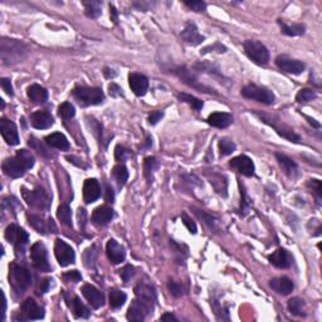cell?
I'll return each mask as SVG.
<instances>
[{
	"label": "cell",
	"mask_w": 322,
	"mask_h": 322,
	"mask_svg": "<svg viewBox=\"0 0 322 322\" xmlns=\"http://www.w3.org/2000/svg\"><path fill=\"white\" fill-rule=\"evenodd\" d=\"M230 167L238 171L239 174L244 176H253L254 175V164L252 159L245 155H239L237 158L232 159L229 162Z\"/></svg>",
	"instance_id": "cell-16"
},
{
	"label": "cell",
	"mask_w": 322,
	"mask_h": 322,
	"mask_svg": "<svg viewBox=\"0 0 322 322\" xmlns=\"http://www.w3.org/2000/svg\"><path fill=\"white\" fill-rule=\"evenodd\" d=\"M69 306L72 308V312L73 315H75V317H77V319H87V317L89 316V310L82 303V301H80L78 297H73Z\"/></svg>",
	"instance_id": "cell-34"
},
{
	"label": "cell",
	"mask_w": 322,
	"mask_h": 322,
	"mask_svg": "<svg viewBox=\"0 0 322 322\" xmlns=\"http://www.w3.org/2000/svg\"><path fill=\"white\" fill-rule=\"evenodd\" d=\"M72 95L82 106H95L102 104L105 100L104 92L98 87L77 86L72 91Z\"/></svg>",
	"instance_id": "cell-3"
},
{
	"label": "cell",
	"mask_w": 322,
	"mask_h": 322,
	"mask_svg": "<svg viewBox=\"0 0 322 322\" xmlns=\"http://www.w3.org/2000/svg\"><path fill=\"white\" fill-rule=\"evenodd\" d=\"M305 117L307 118V120H308V122H310L311 125H314V126L316 127V129H320V124H319V122H316V120H314V118L308 117V116H305Z\"/></svg>",
	"instance_id": "cell-62"
},
{
	"label": "cell",
	"mask_w": 322,
	"mask_h": 322,
	"mask_svg": "<svg viewBox=\"0 0 322 322\" xmlns=\"http://www.w3.org/2000/svg\"><path fill=\"white\" fill-rule=\"evenodd\" d=\"M44 140H46V144L51 147H54V149H58V150H63V151L69 150V141L67 140V137L63 135V134L60 133L51 134V135L47 136Z\"/></svg>",
	"instance_id": "cell-32"
},
{
	"label": "cell",
	"mask_w": 322,
	"mask_h": 322,
	"mask_svg": "<svg viewBox=\"0 0 322 322\" xmlns=\"http://www.w3.org/2000/svg\"><path fill=\"white\" fill-rule=\"evenodd\" d=\"M113 198H115V195H113L112 188L108 187V185H107V187H106V200L107 201H111V203H112Z\"/></svg>",
	"instance_id": "cell-58"
},
{
	"label": "cell",
	"mask_w": 322,
	"mask_h": 322,
	"mask_svg": "<svg viewBox=\"0 0 322 322\" xmlns=\"http://www.w3.org/2000/svg\"><path fill=\"white\" fill-rule=\"evenodd\" d=\"M276 159L278 161L279 166L286 173V175H288L290 178L298 176V165L296 164V161H294L288 156L283 155V154H276Z\"/></svg>",
	"instance_id": "cell-29"
},
{
	"label": "cell",
	"mask_w": 322,
	"mask_h": 322,
	"mask_svg": "<svg viewBox=\"0 0 322 322\" xmlns=\"http://www.w3.org/2000/svg\"><path fill=\"white\" fill-rule=\"evenodd\" d=\"M185 5L188 8H190L194 12H204L205 9H207V4L204 1H200V0H191V1H185Z\"/></svg>",
	"instance_id": "cell-47"
},
{
	"label": "cell",
	"mask_w": 322,
	"mask_h": 322,
	"mask_svg": "<svg viewBox=\"0 0 322 322\" xmlns=\"http://www.w3.org/2000/svg\"><path fill=\"white\" fill-rule=\"evenodd\" d=\"M84 5V12H86V15L89 18H96L100 17L102 14V10H101V6H102V3L101 1H96V0H91V1H83Z\"/></svg>",
	"instance_id": "cell-37"
},
{
	"label": "cell",
	"mask_w": 322,
	"mask_h": 322,
	"mask_svg": "<svg viewBox=\"0 0 322 322\" xmlns=\"http://www.w3.org/2000/svg\"><path fill=\"white\" fill-rule=\"evenodd\" d=\"M159 167V161L156 160L155 158L153 156H149V158L145 159L144 161V171H145V176H146L149 180H151V175L155 171L156 169Z\"/></svg>",
	"instance_id": "cell-43"
},
{
	"label": "cell",
	"mask_w": 322,
	"mask_h": 322,
	"mask_svg": "<svg viewBox=\"0 0 322 322\" xmlns=\"http://www.w3.org/2000/svg\"><path fill=\"white\" fill-rule=\"evenodd\" d=\"M57 216L62 224L72 228V213H71V208H69L68 205H59V208H58L57 210Z\"/></svg>",
	"instance_id": "cell-38"
},
{
	"label": "cell",
	"mask_w": 322,
	"mask_h": 322,
	"mask_svg": "<svg viewBox=\"0 0 322 322\" xmlns=\"http://www.w3.org/2000/svg\"><path fill=\"white\" fill-rule=\"evenodd\" d=\"M1 169H3L4 174L9 178L13 179H18L20 176H23L24 173H26V170H28L26 167V165L17 158H9L5 159L3 161V165H1Z\"/></svg>",
	"instance_id": "cell-14"
},
{
	"label": "cell",
	"mask_w": 322,
	"mask_h": 322,
	"mask_svg": "<svg viewBox=\"0 0 322 322\" xmlns=\"http://www.w3.org/2000/svg\"><path fill=\"white\" fill-rule=\"evenodd\" d=\"M276 64L281 71L290 73V75H301L305 71V64L302 63L301 60L295 59V58L286 54L278 55L276 58Z\"/></svg>",
	"instance_id": "cell-11"
},
{
	"label": "cell",
	"mask_w": 322,
	"mask_h": 322,
	"mask_svg": "<svg viewBox=\"0 0 322 322\" xmlns=\"http://www.w3.org/2000/svg\"><path fill=\"white\" fill-rule=\"evenodd\" d=\"M178 98L180 101H183V102H185V104L190 105V106L193 107L195 111H200V109L203 108V106H204L203 101L199 100V98H196V97H194V96H191V95H188V93H179Z\"/></svg>",
	"instance_id": "cell-40"
},
{
	"label": "cell",
	"mask_w": 322,
	"mask_h": 322,
	"mask_svg": "<svg viewBox=\"0 0 322 322\" xmlns=\"http://www.w3.org/2000/svg\"><path fill=\"white\" fill-rule=\"evenodd\" d=\"M20 320H42L44 317V308L40 307L33 298H27L20 306Z\"/></svg>",
	"instance_id": "cell-12"
},
{
	"label": "cell",
	"mask_w": 322,
	"mask_h": 322,
	"mask_svg": "<svg viewBox=\"0 0 322 322\" xmlns=\"http://www.w3.org/2000/svg\"><path fill=\"white\" fill-rule=\"evenodd\" d=\"M28 46L22 40L1 38L0 40V57L4 66H13L23 62L28 55Z\"/></svg>",
	"instance_id": "cell-1"
},
{
	"label": "cell",
	"mask_w": 322,
	"mask_h": 322,
	"mask_svg": "<svg viewBox=\"0 0 322 322\" xmlns=\"http://www.w3.org/2000/svg\"><path fill=\"white\" fill-rule=\"evenodd\" d=\"M3 295V317H1V319H5V311H6V299H5V295L4 294H1Z\"/></svg>",
	"instance_id": "cell-63"
},
{
	"label": "cell",
	"mask_w": 322,
	"mask_h": 322,
	"mask_svg": "<svg viewBox=\"0 0 322 322\" xmlns=\"http://www.w3.org/2000/svg\"><path fill=\"white\" fill-rule=\"evenodd\" d=\"M27 95H28L29 100L34 102V104H44L48 100V91L44 87L39 86V84L29 86Z\"/></svg>",
	"instance_id": "cell-31"
},
{
	"label": "cell",
	"mask_w": 322,
	"mask_h": 322,
	"mask_svg": "<svg viewBox=\"0 0 322 322\" xmlns=\"http://www.w3.org/2000/svg\"><path fill=\"white\" fill-rule=\"evenodd\" d=\"M63 279L66 282H73V283H77L82 279V276L78 270H69L63 274Z\"/></svg>",
	"instance_id": "cell-51"
},
{
	"label": "cell",
	"mask_w": 322,
	"mask_h": 322,
	"mask_svg": "<svg viewBox=\"0 0 322 322\" xmlns=\"http://www.w3.org/2000/svg\"><path fill=\"white\" fill-rule=\"evenodd\" d=\"M30 124L34 129L37 130H46L53 126L54 120H53L52 115L46 111H37L30 116Z\"/></svg>",
	"instance_id": "cell-24"
},
{
	"label": "cell",
	"mask_w": 322,
	"mask_h": 322,
	"mask_svg": "<svg viewBox=\"0 0 322 322\" xmlns=\"http://www.w3.org/2000/svg\"><path fill=\"white\" fill-rule=\"evenodd\" d=\"M160 320H161V321H174V322L178 321V319H176V317L174 316L173 314H165V315H162V316L160 317Z\"/></svg>",
	"instance_id": "cell-60"
},
{
	"label": "cell",
	"mask_w": 322,
	"mask_h": 322,
	"mask_svg": "<svg viewBox=\"0 0 322 322\" xmlns=\"http://www.w3.org/2000/svg\"><path fill=\"white\" fill-rule=\"evenodd\" d=\"M254 115H256L257 117H259V120L263 121L265 124L269 125L270 127H273L277 131V134H278L279 136H282V137L287 138V140L292 141V142H299V141H301V137L295 133L294 129H291L287 125L282 124V121L277 120V118L274 117H270V116L268 115H263V113L254 112Z\"/></svg>",
	"instance_id": "cell-5"
},
{
	"label": "cell",
	"mask_w": 322,
	"mask_h": 322,
	"mask_svg": "<svg viewBox=\"0 0 322 322\" xmlns=\"http://www.w3.org/2000/svg\"><path fill=\"white\" fill-rule=\"evenodd\" d=\"M101 196V187L96 179H87L83 184V199L86 204H91Z\"/></svg>",
	"instance_id": "cell-23"
},
{
	"label": "cell",
	"mask_w": 322,
	"mask_h": 322,
	"mask_svg": "<svg viewBox=\"0 0 322 322\" xmlns=\"http://www.w3.org/2000/svg\"><path fill=\"white\" fill-rule=\"evenodd\" d=\"M268 261L277 268H288L291 265H292V257L291 254L288 253L286 249H277L276 252H273L272 254L268 256Z\"/></svg>",
	"instance_id": "cell-25"
},
{
	"label": "cell",
	"mask_w": 322,
	"mask_h": 322,
	"mask_svg": "<svg viewBox=\"0 0 322 322\" xmlns=\"http://www.w3.org/2000/svg\"><path fill=\"white\" fill-rule=\"evenodd\" d=\"M82 295L93 308H100L105 303V296L100 290L92 285H84L82 287Z\"/></svg>",
	"instance_id": "cell-21"
},
{
	"label": "cell",
	"mask_w": 322,
	"mask_h": 322,
	"mask_svg": "<svg viewBox=\"0 0 322 322\" xmlns=\"http://www.w3.org/2000/svg\"><path fill=\"white\" fill-rule=\"evenodd\" d=\"M162 116H164V113L161 112V111H154V112H151L149 115V124L150 125H156L159 122V121L162 118Z\"/></svg>",
	"instance_id": "cell-56"
},
{
	"label": "cell",
	"mask_w": 322,
	"mask_h": 322,
	"mask_svg": "<svg viewBox=\"0 0 322 322\" xmlns=\"http://www.w3.org/2000/svg\"><path fill=\"white\" fill-rule=\"evenodd\" d=\"M167 287H169L170 292H171V295H173V296L180 297L181 295H183V287H181V285L176 283V282L170 281L169 283H167Z\"/></svg>",
	"instance_id": "cell-53"
},
{
	"label": "cell",
	"mask_w": 322,
	"mask_h": 322,
	"mask_svg": "<svg viewBox=\"0 0 322 322\" xmlns=\"http://www.w3.org/2000/svg\"><path fill=\"white\" fill-rule=\"evenodd\" d=\"M244 51L250 59L256 62L257 64H267L269 62V52L267 47L262 44L258 40H245L244 42Z\"/></svg>",
	"instance_id": "cell-6"
},
{
	"label": "cell",
	"mask_w": 322,
	"mask_h": 322,
	"mask_svg": "<svg viewBox=\"0 0 322 322\" xmlns=\"http://www.w3.org/2000/svg\"><path fill=\"white\" fill-rule=\"evenodd\" d=\"M106 254L107 258L109 259L113 265H120L121 262H124L126 258V252L125 248L121 244H118L115 239H109L106 245Z\"/></svg>",
	"instance_id": "cell-20"
},
{
	"label": "cell",
	"mask_w": 322,
	"mask_h": 322,
	"mask_svg": "<svg viewBox=\"0 0 322 322\" xmlns=\"http://www.w3.org/2000/svg\"><path fill=\"white\" fill-rule=\"evenodd\" d=\"M131 155L130 154V151L127 149H125L124 146H120V145H117L115 149V158L117 161H125L126 160L129 156Z\"/></svg>",
	"instance_id": "cell-49"
},
{
	"label": "cell",
	"mask_w": 322,
	"mask_h": 322,
	"mask_svg": "<svg viewBox=\"0 0 322 322\" xmlns=\"http://www.w3.org/2000/svg\"><path fill=\"white\" fill-rule=\"evenodd\" d=\"M104 73H105V77H106V78H113V77H116V72H113V69L105 68Z\"/></svg>",
	"instance_id": "cell-61"
},
{
	"label": "cell",
	"mask_w": 322,
	"mask_h": 322,
	"mask_svg": "<svg viewBox=\"0 0 322 322\" xmlns=\"http://www.w3.org/2000/svg\"><path fill=\"white\" fill-rule=\"evenodd\" d=\"M181 219H183V223H184V225L188 228V230H189L190 233L195 234L196 233V224L194 223L193 220H191V219L189 218V216H188V214L187 213L181 214Z\"/></svg>",
	"instance_id": "cell-52"
},
{
	"label": "cell",
	"mask_w": 322,
	"mask_h": 322,
	"mask_svg": "<svg viewBox=\"0 0 322 322\" xmlns=\"http://www.w3.org/2000/svg\"><path fill=\"white\" fill-rule=\"evenodd\" d=\"M241 196H242V201H241V214L242 215H244L245 213L248 212L250 207V200L248 199L247 193H245L244 188L243 185H241Z\"/></svg>",
	"instance_id": "cell-46"
},
{
	"label": "cell",
	"mask_w": 322,
	"mask_h": 322,
	"mask_svg": "<svg viewBox=\"0 0 322 322\" xmlns=\"http://www.w3.org/2000/svg\"><path fill=\"white\" fill-rule=\"evenodd\" d=\"M0 84H1L3 89L8 95L13 96V86L10 80H8V78H1V80H0Z\"/></svg>",
	"instance_id": "cell-57"
},
{
	"label": "cell",
	"mask_w": 322,
	"mask_h": 322,
	"mask_svg": "<svg viewBox=\"0 0 322 322\" xmlns=\"http://www.w3.org/2000/svg\"><path fill=\"white\" fill-rule=\"evenodd\" d=\"M28 220H29V224L32 225V227L37 230L38 233L46 234L48 233V232L54 233L55 230H57V228H55L52 219H48L47 221H44L43 218H40V216L38 215H29Z\"/></svg>",
	"instance_id": "cell-26"
},
{
	"label": "cell",
	"mask_w": 322,
	"mask_h": 322,
	"mask_svg": "<svg viewBox=\"0 0 322 322\" xmlns=\"http://www.w3.org/2000/svg\"><path fill=\"white\" fill-rule=\"evenodd\" d=\"M208 124L216 129H225L233 122V116L227 112H214L208 117Z\"/></svg>",
	"instance_id": "cell-30"
},
{
	"label": "cell",
	"mask_w": 322,
	"mask_h": 322,
	"mask_svg": "<svg viewBox=\"0 0 322 322\" xmlns=\"http://www.w3.org/2000/svg\"><path fill=\"white\" fill-rule=\"evenodd\" d=\"M113 218V210L112 208L107 207V205H101V207L96 208L92 213V221L96 225H107Z\"/></svg>",
	"instance_id": "cell-27"
},
{
	"label": "cell",
	"mask_w": 322,
	"mask_h": 322,
	"mask_svg": "<svg viewBox=\"0 0 322 322\" xmlns=\"http://www.w3.org/2000/svg\"><path fill=\"white\" fill-rule=\"evenodd\" d=\"M236 151V144L229 138H220L219 141V153L220 156H228Z\"/></svg>",
	"instance_id": "cell-41"
},
{
	"label": "cell",
	"mask_w": 322,
	"mask_h": 322,
	"mask_svg": "<svg viewBox=\"0 0 322 322\" xmlns=\"http://www.w3.org/2000/svg\"><path fill=\"white\" fill-rule=\"evenodd\" d=\"M174 73H175L178 77H180L181 80H184L188 86L199 89L200 92H207V93L213 92V89H210L209 87L203 86V84L199 83V80L194 77L193 73L190 72V71H188L187 68H184V67H178L176 69H174Z\"/></svg>",
	"instance_id": "cell-19"
},
{
	"label": "cell",
	"mask_w": 322,
	"mask_h": 322,
	"mask_svg": "<svg viewBox=\"0 0 322 322\" xmlns=\"http://www.w3.org/2000/svg\"><path fill=\"white\" fill-rule=\"evenodd\" d=\"M109 14H111V20L113 23H117V10L113 5H109Z\"/></svg>",
	"instance_id": "cell-59"
},
{
	"label": "cell",
	"mask_w": 322,
	"mask_h": 322,
	"mask_svg": "<svg viewBox=\"0 0 322 322\" xmlns=\"http://www.w3.org/2000/svg\"><path fill=\"white\" fill-rule=\"evenodd\" d=\"M269 286L272 290L276 291L277 294L283 295V296L290 295L295 288L294 282L291 281L290 278H287V277H278V278L270 279Z\"/></svg>",
	"instance_id": "cell-28"
},
{
	"label": "cell",
	"mask_w": 322,
	"mask_h": 322,
	"mask_svg": "<svg viewBox=\"0 0 322 322\" xmlns=\"http://www.w3.org/2000/svg\"><path fill=\"white\" fill-rule=\"evenodd\" d=\"M30 258H32L33 266L38 270H42V272H49L51 270L48 257H47V249L43 243L37 242L32 245V248H30Z\"/></svg>",
	"instance_id": "cell-9"
},
{
	"label": "cell",
	"mask_w": 322,
	"mask_h": 322,
	"mask_svg": "<svg viewBox=\"0 0 322 322\" xmlns=\"http://www.w3.org/2000/svg\"><path fill=\"white\" fill-rule=\"evenodd\" d=\"M196 214H198L200 218H203V220H205V223H207L208 225H209L210 228H213V229H215V225H216V220L214 219L213 215H209V214H205L204 212H201V213H199V212H195Z\"/></svg>",
	"instance_id": "cell-54"
},
{
	"label": "cell",
	"mask_w": 322,
	"mask_h": 322,
	"mask_svg": "<svg viewBox=\"0 0 322 322\" xmlns=\"http://www.w3.org/2000/svg\"><path fill=\"white\" fill-rule=\"evenodd\" d=\"M307 187L311 188L314 190V193L316 194L317 199H321L322 196V189H321V181L316 180V179H312V180H308Z\"/></svg>",
	"instance_id": "cell-50"
},
{
	"label": "cell",
	"mask_w": 322,
	"mask_h": 322,
	"mask_svg": "<svg viewBox=\"0 0 322 322\" xmlns=\"http://www.w3.org/2000/svg\"><path fill=\"white\" fill-rule=\"evenodd\" d=\"M23 196L29 205L39 208V209H48L51 205V199L47 195L46 191L40 188H37L32 191L23 189Z\"/></svg>",
	"instance_id": "cell-10"
},
{
	"label": "cell",
	"mask_w": 322,
	"mask_h": 322,
	"mask_svg": "<svg viewBox=\"0 0 322 322\" xmlns=\"http://www.w3.org/2000/svg\"><path fill=\"white\" fill-rule=\"evenodd\" d=\"M5 239L14 245L17 252H23L24 247L29 241V236L23 228L18 227L15 224H10L5 229Z\"/></svg>",
	"instance_id": "cell-7"
},
{
	"label": "cell",
	"mask_w": 322,
	"mask_h": 322,
	"mask_svg": "<svg viewBox=\"0 0 322 322\" xmlns=\"http://www.w3.org/2000/svg\"><path fill=\"white\" fill-rule=\"evenodd\" d=\"M135 295L137 299L144 302L145 305L150 308V311H153L156 302V291L154 286L149 285L146 282H138L135 287Z\"/></svg>",
	"instance_id": "cell-13"
},
{
	"label": "cell",
	"mask_w": 322,
	"mask_h": 322,
	"mask_svg": "<svg viewBox=\"0 0 322 322\" xmlns=\"http://www.w3.org/2000/svg\"><path fill=\"white\" fill-rule=\"evenodd\" d=\"M15 156H17V158L26 165L27 169H32V167L34 166V156L30 154V151H27V150L24 149L19 150Z\"/></svg>",
	"instance_id": "cell-44"
},
{
	"label": "cell",
	"mask_w": 322,
	"mask_h": 322,
	"mask_svg": "<svg viewBox=\"0 0 322 322\" xmlns=\"http://www.w3.org/2000/svg\"><path fill=\"white\" fill-rule=\"evenodd\" d=\"M58 115L66 121L71 120L72 117H75L76 109L73 105H71L69 102H64V104H62L58 107Z\"/></svg>",
	"instance_id": "cell-42"
},
{
	"label": "cell",
	"mask_w": 322,
	"mask_h": 322,
	"mask_svg": "<svg viewBox=\"0 0 322 322\" xmlns=\"http://www.w3.org/2000/svg\"><path fill=\"white\" fill-rule=\"evenodd\" d=\"M54 254L60 267H67V266L75 263V250L62 239H55Z\"/></svg>",
	"instance_id": "cell-8"
},
{
	"label": "cell",
	"mask_w": 322,
	"mask_h": 322,
	"mask_svg": "<svg viewBox=\"0 0 322 322\" xmlns=\"http://www.w3.org/2000/svg\"><path fill=\"white\" fill-rule=\"evenodd\" d=\"M108 93H109V96H111V97L117 98V97H120L121 95H122V88H121L118 84L113 83V82H112V83L108 86Z\"/></svg>",
	"instance_id": "cell-55"
},
{
	"label": "cell",
	"mask_w": 322,
	"mask_h": 322,
	"mask_svg": "<svg viewBox=\"0 0 322 322\" xmlns=\"http://www.w3.org/2000/svg\"><path fill=\"white\" fill-rule=\"evenodd\" d=\"M288 310L292 315L295 316H305L306 315V308H305V302L299 297H294L288 301Z\"/></svg>",
	"instance_id": "cell-35"
},
{
	"label": "cell",
	"mask_w": 322,
	"mask_h": 322,
	"mask_svg": "<svg viewBox=\"0 0 322 322\" xmlns=\"http://www.w3.org/2000/svg\"><path fill=\"white\" fill-rule=\"evenodd\" d=\"M278 24L281 26V30L283 34L290 35V37H297L305 33V26L303 24H286L285 22H282L281 19L278 20Z\"/></svg>",
	"instance_id": "cell-33"
},
{
	"label": "cell",
	"mask_w": 322,
	"mask_h": 322,
	"mask_svg": "<svg viewBox=\"0 0 322 322\" xmlns=\"http://www.w3.org/2000/svg\"><path fill=\"white\" fill-rule=\"evenodd\" d=\"M181 39L184 40L185 43L190 44V46H199L204 42L205 38L199 33L198 27L193 22H188L185 26L184 30L181 32Z\"/></svg>",
	"instance_id": "cell-18"
},
{
	"label": "cell",
	"mask_w": 322,
	"mask_h": 322,
	"mask_svg": "<svg viewBox=\"0 0 322 322\" xmlns=\"http://www.w3.org/2000/svg\"><path fill=\"white\" fill-rule=\"evenodd\" d=\"M112 175L113 178L117 181L118 187L122 188L126 184L127 179H129V171H127V167L125 165H116L112 169Z\"/></svg>",
	"instance_id": "cell-39"
},
{
	"label": "cell",
	"mask_w": 322,
	"mask_h": 322,
	"mask_svg": "<svg viewBox=\"0 0 322 322\" xmlns=\"http://www.w3.org/2000/svg\"><path fill=\"white\" fill-rule=\"evenodd\" d=\"M0 133H1V136L6 144L10 146H15L19 144V134H18V129L13 121L1 118L0 120Z\"/></svg>",
	"instance_id": "cell-15"
},
{
	"label": "cell",
	"mask_w": 322,
	"mask_h": 322,
	"mask_svg": "<svg viewBox=\"0 0 322 322\" xmlns=\"http://www.w3.org/2000/svg\"><path fill=\"white\" fill-rule=\"evenodd\" d=\"M129 84L136 96H144L149 88V80L141 73H131L129 76Z\"/></svg>",
	"instance_id": "cell-22"
},
{
	"label": "cell",
	"mask_w": 322,
	"mask_h": 322,
	"mask_svg": "<svg viewBox=\"0 0 322 322\" xmlns=\"http://www.w3.org/2000/svg\"><path fill=\"white\" fill-rule=\"evenodd\" d=\"M317 97L316 92H315L314 89L310 88H303L301 89L296 96V101L299 102V104H305V102H310V101L315 100Z\"/></svg>",
	"instance_id": "cell-45"
},
{
	"label": "cell",
	"mask_w": 322,
	"mask_h": 322,
	"mask_svg": "<svg viewBox=\"0 0 322 322\" xmlns=\"http://www.w3.org/2000/svg\"><path fill=\"white\" fill-rule=\"evenodd\" d=\"M0 101H1V109H3V108H4V106H5V105H4V101H3V100H0Z\"/></svg>",
	"instance_id": "cell-64"
},
{
	"label": "cell",
	"mask_w": 322,
	"mask_h": 322,
	"mask_svg": "<svg viewBox=\"0 0 322 322\" xmlns=\"http://www.w3.org/2000/svg\"><path fill=\"white\" fill-rule=\"evenodd\" d=\"M149 312L151 311L144 302H141L140 299H134L127 311V320L133 322H142Z\"/></svg>",
	"instance_id": "cell-17"
},
{
	"label": "cell",
	"mask_w": 322,
	"mask_h": 322,
	"mask_svg": "<svg viewBox=\"0 0 322 322\" xmlns=\"http://www.w3.org/2000/svg\"><path fill=\"white\" fill-rule=\"evenodd\" d=\"M127 296L125 292L120 290H112L109 292V306L113 308V310H117V308L122 307L126 302Z\"/></svg>",
	"instance_id": "cell-36"
},
{
	"label": "cell",
	"mask_w": 322,
	"mask_h": 322,
	"mask_svg": "<svg viewBox=\"0 0 322 322\" xmlns=\"http://www.w3.org/2000/svg\"><path fill=\"white\" fill-rule=\"evenodd\" d=\"M241 93L243 97L248 98V100H254L263 105H273L274 100H276L272 91L265 88V87L257 86V84H247L242 88Z\"/></svg>",
	"instance_id": "cell-4"
},
{
	"label": "cell",
	"mask_w": 322,
	"mask_h": 322,
	"mask_svg": "<svg viewBox=\"0 0 322 322\" xmlns=\"http://www.w3.org/2000/svg\"><path fill=\"white\" fill-rule=\"evenodd\" d=\"M134 274H135V268L133 266H126L120 270V276L125 283H129L130 279L134 277Z\"/></svg>",
	"instance_id": "cell-48"
},
{
	"label": "cell",
	"mask_w": 322,
	"mask_h": 322,
	"mask_svg": "<svg viewBox=\"0 0 322 322\" xmlns=\"http://www.w3.org/2000/svg\"><path fill=\"white\" fill-rule=\"evenodd\" d=\"M9 282L12 285L13 290L18 294H24L32 285V274L23 266L13 263L9 268Z\"/></svg>",
	"instance_id": "cell-2"
}]
</instances>
